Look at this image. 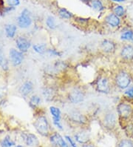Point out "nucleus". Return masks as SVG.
Returning a JSON list of instances; mask_svg holds the SVG:
<instances>
[{
    "label": "nucleus",
    "instance_id": "1",
    "mask_svg": "<svg viewBox=\"0 0 133 147\" xmlns=\"http://www.w3.org/2000/svg\"><path fill=\"white\" fill-rule=\"evenodd\" d=\"M34 126L38 132L43 136H47L49 133V124L45 117L40 116L34 123Z\"/></svg>",
    "mask_w": 133,
    "mask_h": 147
},
{
    "label": "nucleus",
    "instance_id": "2",
    "mask_svg": "<svg viewBox=\"0 0 133 147\" xmlns=\"http://www.w3.org/2000/svg\"><path fill=\"white\" fill-rule=\"evenodd\" d=\"M17 22L18 25L21 28H27L30 27V25L32 24V18L30 11L25 8L18 17Z\"/></svg>",
    "mask_w": 133,
    "mask_h": 147
},
{
    "label": "nucleus",
    "instance_id": "3",
    "mask_svg": "<svg viewBox=\"0 0 133 147\" xmlns=\"http://www.w3.org/2000/svg\"><path fill=\"white\" fill-rule=\"evenodd\" d=\"M116 85L121 89H125L131 83V77L126 71L119 72L115 78Z\"/></svg>",
    "mask_w": 133,
    "mask_h": 147
},
{
    "label": "nucleus",
    "instance_id": "4",
    "mask_svg": "<svg viewBox=\"0 0 133 147\" xmlns=\"http://www.w3.org/2000/svg\"><path fill=\"white\" fill-rule=\"evenodd\" d=\"M117 110L118 115L123 119H128L132 115V108L131 105L125 103V102L120 103L118 106Z\"/></svg>",
    "mask_w": 133,
    "mask_h": 147
},
{
    "label": "nucleus",
    "instance_id": "5",
    "mask_svg": "<svg viewBox=\"0 0 133 147\" xmlns=\"http://www.w3.org/2000/svg\"><path fill=\"white\" fill-rule=\"evenodd\" d=\"M69 100L72 103L78 104L84 100V93L80 88H74L70 92Z\"/></svg>",
    "mask_w": 133,
    "mask_h": 147
},
{
    "label": "nucleus",
    "instance_id": "6",
    "mask_svg": "<svg viewBox=\"0 0 133 147\" xmlns=\"http://www.w3.org/2000/svg\"><path fill=\"white\" fill-rule=\"evenodd\" d=\"M9 56H10V59H11V63H12L14 66L19 65L22 61H23L24 57L22 52L19 51L14 49H11L9 52Z\"/></svg>",
    "mask_w": 133,
    "mask_h": 147
},
{
    "label": "nucleus",
    "instance_id": "7",
    "mask_svg": "<svg viewBox=\"0 0 133 147\" xmlns=\"http://www.w3.org/2000/svg\"><path fill=\"white\" fill-rule=\"evenodd\" d=\"M97 90L101 93L107 94L110 90L109 80L105 77H99L96 83Z\"/></svg>",
    "mask_w": 133,
    "mask_h": 147
},
{
    "label": "nucleus",
    "instance_id": "8",
    "mask_svg": "<svg viewBox=\"0 0 133 147\" xmlns=\"http://www.w3.org/2000/svg\"><path fill=\"white\" fill-rule=\"evenodd\" d=\"M50 114L53 117V124L55 125V127H57L60 130H63V127L61 123V111L59 108H56L55 106H51L50 108Z\"/></svg>",
    "mask_w": 133,
    "mask_h": 147
},
{
    "label": "nucleus",
    "instance_id": "9",
    "mask_svg": "<svg viewBox=\"0 0 133 147\" xmlns=\"http://www.w3.org/2000/svg\"><path fill=\"white\" fill-rule=\"evenodd\" d=\"M16 46L21 52H26L30 47V42L23 36L18 37L16 40Z\"/></svg>",
    "mask_w": 133,
    "mask_h": 147
},
{
    "label": "nucleus",
    "instance_id": "10",
    "mask_svg": "<svg viewBox=\"0 0 133 147\" xmlns=\"http://www.w3.org/2000/svg\"><path fill=\"white\" fill-rule=\"evenodd\" d=\"M121 56L123 59L126 60H130L133 59V46L130 45H126L121 49Z\"/></svg>",
    "mask_w": 133,
    "mask_h": 147
},
{
    "label": "nucleus",
    "instance_id": "11",
    "mask_svg": "<svg viewBox=\"0 0 133 147\" xmlns=\"http://www.w3.org/2000/svg\"><path fill=\"white\" fill-rule=\"evenodd\" d=\"M90 134L87 131H81L79 132H77L76 135H75V139L77 142H78L79 144H85L87 142L90 140Z\"/></svg>",
    "mask_w": 133,
    "mask_h": 147
},
{
    "label": "nucleus",
    "instance_id": "12",
    "mask_svg": "<svg viewBox=\"0 0 133 147\" xmlns=\"http://www.w3.org/2000/svg\"><path fill=\"white\" fill-rule=\"evenodd\" d=\"M105 21L109 25L113 28L118 27L121 23V20L119 17L116 16L115 13H110L109 15H107L105 18Z\"/></svg>",
    "mask_w": 133,
    "mask_h": 147
},
{
    "label": "nucleus",
    "instance_id": "13",
    "mask_svg": "<svg viewBox=\"0 0 133 147\" xmlns=\"http://www.w3.org/2000/svg\"><path fill=\"white\" fill-rule=\"evenodd\" d=\"M50 141L53 144L59 146V147H69V146L66 143L65 140L58 133H55V134H54V135L50 137Z\"/></svg>",
    "mask_w": 133,
    "mask_h": 147
},
{
    "label": "nucleus",
    "instance_id": "14",
    "mask_svg": "<svg viewBox=\"0 0 133 147\" xmlns=\"http://www.w3.org/2000/svg\"><path fill=\"white\" fill-rule=\"evenodd\" d=\"M33 84L30 81H27L21 85L19 92L21 94V95L27 96L33 92Z\"/></svg>",
    "mask_w": 133,
    "mask_h": 147
},
{
    "label": "nucleus",
    "instance_id": "15",
    "mask_svg": "<svg viewBox=\"0 0 133 147\" xmlns=\"http://www.w3.org/2000/svg\"><path fill=\"white\" fill-rule=\"evenodd\" d=\"M101 49L106 53H110L114 51L115 49V43L111 40H104L101 45Z\"/></svg>",
    "mask_w": 133,
    "mask_h": 147
},
{
    "label": "nucleus",
    "instance_id": "16",
    "mask_svg": "<svg viewBox=\"0 0 133 147\" xmlns=\"http://www.w3.org/2000/svg\"><path fill=\"white\" fill-rule=\"evenodd\" d=\"M24 140H25V144L29 146H35L38 145L39 141H38L37 138L33 134H27V135H23Z\"/></svg>",
    "mask_w": 133,
    "mask_h": 147
},
{
    "label": "nucleus",
    "instance_id": "17",
    "mask_svg": "<svg viewBox=\"0 0 133 147\" xmlns=\"http://www.w3.org/2000/svg\"><path fill=\"white\" fill-rule=\"evenodd\" d=\"M71 120L78 123H85L86 122V117L84 116L82 114L77 112V111H74L73 113H71L70 115Z\"/></svg>",
    "mask_w": 133,
    "mask_h": 147
},
{
    "label": "nucleus",
    "instance_id": "18",
    "mask_svg": "<svg viewBox=\"0 0 133 147\" xmlns=\"http://www.w3.org/2000/svg\"><path fill=\"white\" fill-rule=\"evenodd\" d=\"M5 30L6 36L9 38H13L14 37L15 35H16L17 28L13 24H7L5 28Z\"/></svg>",
    "mask_w": 133,
    "mask_h": 147
},
{
    "label": "nucleus",
    "instance_id": "19",
    "mask_svg": "<svg viewBox=\"0 0 133 147\" xmlns=\"http://www.w3.org/2000/svg\"><path fill=\"white\" fill-rule=\"evenodd\" d=\"M104 122L106 126H107L108 127H112L116 122V117H115V114L110 113L106 115L105 117Z\"/></svg>",
    "mask_w": 133,
    "mask_h": 147
},
{
    "label": "nucleus",
    "instance_id": "20",
    "mask_svg": "<svg viewBox=\"0 0 133 147\" xmlns=\"http://www.w3.org/2000/svg\"><path fill=\"white\" fill-rule=\"evenodd\" d=\"M33 49L35 51V52L38 53V54H42L46 52L47 49V45L46 44L44 43H41V44H35V45L33 46Z\"/></svg>",
    "mask_w": 133,
    "mask_h": 147
},
{
    "label": "nucleus",
    "instance_id": "21",
    "mask_svg": "<svg viewBox=\"0 0 133 147\" xmlns=\"http://www.w3.org/2000/svg\"><path fill=\"white\" fill-rule=\"evenodd\" d=\"M0 67L5 71L8 70V63L1 49H0Z\"/></svg>",
    "mask_w": 133,
    "mask_h": 147
},
{
    "label": "nucleus",
    "instance_id": "22",
    "mask_svg": "<svg viewBox=\"0 0 133 147\" xmlns=\"http://www.w3.org/2000/svg\"><path fill=\"white\" fill-rule=\"evenodd\" d=\"M91 5L93 9L98 11H102L104 9L103 3L101 2V0H92Z\"/></svg>",
    "mask_w": 133,
    "mask_h": 147
},
{
    "label": "nucleus",
    "instance_id": "23",
    "mask_svg": "<svg viewBox=\"0 0 133 147\" xmlns=\"http://www.w3.org/2000/svg\"><path fill=\"white\" fill-rule=\"evenodd\" d=\"M59 14L62 19H66V20H69V19H71L73 17V13L70 12L66 8H61V9H59Z\"/></svg>",
    "mask_w": 133,
    "mask_h": 147
},
{
    "label": "nucleus",
    "instance_id": "24",
    "mask_svg": "<svg viewBox=\"0 0 133 147\" xmlns=\"http://www.w3.org/2000/svg\"><path fill=\"white\" fill-rule=\"evenodd\" d=\"M15 144L12 141V140L9 136H6L0 143L1 147H12Z\"/></svg>",
    "mask_w": 133,
    "mask_h": 147
},
{
    "label": "nucleus",
    "instance_id": "25",
    "mask_svg": "<svg viewBox=\"0 0 133 147\" xmlns=\"http://www.w3.org/2000/svg\"><path fill=\"white\" fill-rule=\"evenodd\" d=\"M47 26L50 29H55L56 28V22H55V18L52 16H49L46 20Z\"/></svg>",
    "mask_w": 133,
    "mask_h": 147
},
{
    "label": "nucleus",
    "instance_id": "26",
    "mask_svg": "<svg viewBox=\"0 0 133 147\" xmlns=\"http://www.w3.org/2000/svg\"><path fill=\"white\" fill-rule=\"evenodd\" d=\"M121 39L122 40L133 42V31H130V30L125 31V32L121 34Z\"/></svg>",
    "mask_w": 133,
    "mask_h": 147
},
{
    "label": "nucleus",
    "instance_id": "27",
    "mask_svg": "<svg viewBox=\"0 0 133 147\" xmlns=\"http://www.w3.org/2000/svg\"><path fill=\"white\" fill-rule=\"evenodd\" d=\"M40 102H41V98L37 96V95H34L33 96L30 100V106H31L32 108H35L36 106H39L40 104Z\"/></svg>",
    "mask_w": 133,
    "mask_h": 147
},
{
    "label": "nucleus",
    "instance_id": "28",
    "mask_svg": "<svg viewBox=\"0 0 133 147\" xmlns=\"http://www.w3.org/2000/svg\"><path fill=\"white\" fill-rule=\"evenodd\" d=\"M113 12L116 16L118 17L120 16H123L125 14V10L124 7L121 5H116L113 7Z\"/></svg>",
    "mask_w": 133,
    "mask_h": 147
},
{
    "label": "nucleus",
    "instance_id": "29",
    "mask_svg": "<svg viewBox=\"0 0 133 147\" xmlns=\"http://www.w3.org/2000/svg\"><path fill=\"white\" fill-rule=\"evenodd\" d=\"M118 147H133V143L131 140H123L120 142Z\"/></svg>",
    "mask_w": 133,
    "mask_h": 147
},
{
    "label": "nucleus",
    "instance_id": "30",
    "mask_svg": "<svg viewBox=\"0 0 133 147\" xmlns=\"http://www.w3.org/2000/svg\"><path fill=\"white\" fill-rule=\"evenodd\" d=\"M6 2L11 7L17 6L20 4V0H6Z\"/></svg>",
    "mask_w": 133,
    "mask_h": 147
},
{
    "label": "nucleus",
    "instance_id": "31",
    "mask_svg": "<svg viewBox=\"0 0 133 147\" xmlns=\"http://www.w3.org/2000/svg\"><path fill=\"white\" fill-rule=\"evenodd\" d=\"M124 94H125L127 97L133 99V87L129 88L127 90H126V92H124Z\"/></svg>",
    "mask_w": 133,
    "mask_h": 147
},
{
    "label": "nucleus",
    "instance_id": "32",
    "mask_svg": "<svg viewBox=\"0 0 133 147\" xmlns=\"http://www.w3.org/2000/svg\"><path fill=\"white\" fill-rule=\"evenodd\" d=\"M65 139H67V140L68 141V143L70 144V145L71 146V147H77L76 144L73 141V140L70 136H65Z\"/></svg>",
    "mask_w": 133,
    "mask_h": 147
},
{
    "label": "nucleus",
    "instance_id": "33",
    "mask_svg": "<svg viewBox=\"0 0 133 147\" xmlns=\"http://www.w3.org/2000/svg\"><path fill=\"white\" fill-rule=\"evenodd\" d=\"M48 54H50V56H59V53L57 51L54 50V49H50V50H48Z\"/></svg>",
    "mask_w": 133,
    "mask_h": 147
},
{
    "label": "nucleus",
    "instance_id": "34",
    "mask_svg": "<svg viewBox=\"0 0 133 147\" xmlns=\"http://www.w3.org/2000/svg\"><path fill=\"white\" fill-rule=\"evenodd\" d=\"M111 1H113V2H124L125 0H111Z\"/></svg>",
    "mask_w": 133,
    "mask_h": 147
},
{
    "label": "nucleus",
    "instance_id": "35",
    "mask_svg": "<svg viewBox=\"0 0 133 147\" xmlns=\"http://www.w3.org/2000/svg\"><path fill=\"white\" fill-rule=\"evenodd\" d=\"M82 147H94L92 145H90V144H86V145H83Z\"/></svg>",
    "mask_w": 133,
    "mask_h": 147
},
{
    "label": "nucleus",
    "instance_id": "36",
    "mask_svg": "<svg viewBox=\"0 0 133 147\" xmlns=\"http://www.w3.org/2000/svg\"><path fill=\"white\" fill-rule=\"evenodd\" d=\"M82 2H89V1H90V0H82Z\"/></svg>",
    "mask_w": 133,
    "mask_h": 147
},
{
    "label": "nucleus",
    "instance_id": "37",
    "mask_svg": "<svg viewBox=\"0 0 133 147\" xmlns=\"http://www.w3.org/2000/svg\"><path fill=\"white\" fill-rule=\"evenodd\" d=\"M16 147H23V146H21V145H18V146H16Z\"/></svg>",
    "mask_w": 133,
    "mask_h": 147
},
{
    "label": "nucleus",
    "instance_id": "38",
    "mask_svg": "<svg viewBox=\"0 0 133 147\" xmlns=\"http://www.w3.org/2000/svg\"><path fill=\"white\" fill-rule=\"evenodd\" d=\"M0 16H1V13H0Z\"/></svg>",
    "mask_w": 133,
    "mask_h": 147
},
{
    "label": "nucleus",
    "instance_id": "39",
    "mask_svg": "<svg viewBox=\"0 0 133 147\" xmlns=\"http://www.w3.org/2000/svg\"><path fill=\"white\" fill-rule=\"evenodd\" d=\"M0 97H1V95H0Z\"/></svg>",
    "mask_w": 133,
    "mask_h": 147
}]
</instances>
